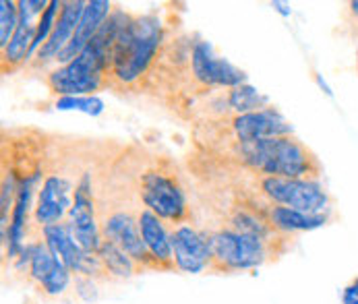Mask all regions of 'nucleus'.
Listing matches in <instances>:
<instances>
[{
  "label": "nucleus",
  "instance_id": "1",
  "mask_svg": "<svg viewBox=\"0 0 358 304\" xmlns=\"http://www.w3.org/2000/svg\"><path fill=\"white\" fill-rule=\"evenodd\" d=\"M238 155L243 164L265 176L294 180H319L321 176V161L294 135L238 143Z\"/></svg>",
  "mask_w": 358,
  "mask_h": 304
},
{
  "label": "nucleus",
  "instance_id": "5",
  "mask_svg": "<svg viewBox=\"0 0 358 304\" xmlns=\"http://www.w3.org/2000/svg\"><path fill=\"white\" fill-rule=\"evenodd\" d=\"M263 195L273 201V205H284L296 211L327 215L329 211V195L319 180H294V178H278L263 176L261 180Z\"/></svg>",
  "mask_w": 358,
  "mask_h": 304
},
{
  "label": "nucleus",
  "instance_id": "26",
  "mask_svg": "<svg viewBox=\"0 0 358 304\" xmlns=\"http://www.w3.org/2000/svg\"><path fill=\"white\" fill-rule=\"evenodd\" d=\"M271 6L282 15V17H290L292 15V8H290V4L288 2H280V0H273L271 2Z\"/></svg>",
  "mask_w": 358,
  "mask_h": 304
},
{
  "label": "nucleus",
  "instance_id": "11",
  "mask_svg": "<svg viewBox=\"0 0 358 304\" xmlns=\"http://www.w3.org/2000/svg\"><path fill=\"white\" fill-rule=\"evenodd\" d=\"M42 174L34 172L29 176H25L19 182L17 189V199L10 211V222H8V230L6 234H2V253L8 261H17L21 253L25 251L27 243H25V232H27V213L31 209V197L36 193V187L40 182Z\"/></svg>",
  "mask_w": 358,
  "mask_h": 304
},
{
  "label": "nucleus",
  "instance_id": "3",
  "mask_svg": "<svg viewBox=\"0 0 358 304\" xmlns=\"http://www.w3.org/2000/svg\"><path fill=\"white\" fill-rule=\"evenodd\" d=\"M110 48L96 36L92 44L81 52L73 62L58 66L46 77V85L52 94L66 96H96L108 83Z\"/></svg>",
  "mask_w": 358,
  "mask_h": 304
},
{
  "label": "nucleus",
  "instance_id": "16",
  "mask_svg": "<svg viewBox=\"0 0 358 304\" xmlns=\"http://www.w3.org/2000/svg\"><path fill=\"white\" fill-rule=\"evenodd\" d=\"M327 215H315L296 211L284 205H273L267 209V222L280 234H299V232H313L327 224Z\"/></svg>",
  "mask_w": 358,
  "mask_h": 304
},
{
  "label": "nucleus",
  "instance_id": "15",
  "mask_svg": "<svg viewBox=\"0 0 358 304\" xmlns=\"http://www.w3.org/2000/svg\"><path fill=\"white\" fill-rule=\"evenodd\" d=\"M85 8L83 0H71V2H62V8L58 13L56 25L52 29L48 42L38 50L34 56L38 62H48V60H56V56L62 52V48L71 42V38L75 36V29L79 25L81 13Z\"/></svg>",
  "mask_w": 358,
  "mask_h": 304
},
{
  "label": "nucleus",
  "instance_id": "10",
  "mask_svg": "<svg viewBox=\"0 0 358 304\" xmlns=\"http://www.w3.org/2000/svg\"><path fill=\"white\" fill-rule=\"evenodd\" d=\"M73 199H75V191L69 178L58 174L46 176L42 187L38 189V199L34 205L36 224L40 228H46L50 224L64 222L73 207Z\"/></svg>",
  "mask_w": 358,
  "mask_h": 304
},
{
  "label": "nucleus",
  "instance_id": "9",
  "mask_svg": "<svg viewBox=\"0 0 358 304\" xmlns=\"http://www.w3.org/2000/svg\"><path fill=\"white\" fill-rule=\"evenodd\" d=\"M103 240H110L112 245L120 247L129 254L141 269H157L148 251L141 230H139V215H133L131 211H114L102 219Z\"/></svg>",
  "mask_w": 358,
  "mask_h": 304
},
{
  "label": "nucleus",
  "instance_id": "29",
  "mask_svg": "<svg viewBox=\"0 0 358 304\" xmlns=\"http://www.w3.org/2000/svg\"><path fill=\"white\" fill-rule=\"evenodd\" d=\"M357 64H358V52H357Z\"/></svg>",
  "mask_w": 358,
  "mask_h": 304
},
{
  "label": "nucleus",
  "instance_id": "24",
  "mask_svg": "<svg viewBox=\"0 0 358 304\" xmlns=\"http://www.w3.org/2000/svg\"><path fill=\"white\" fill-rule=\"evenodd\" d=\"M19 27V6L13 0L0 2V50L8 46L13 34Z\"/></svg>",
  "mask_w": 358,
  "mask_h": 304
},
{
  "label": "nucleus",
  "instance_id": "12",
  "mask_svg": "<svg viewBox=\"0 0 358 304\" xmlns=\"http://www.w3.org/2000/svg\"><path fill=\"white\" fill-rule=\"evenodd\" d=\"M232 131L238 143H257L275 137L292 135V124L275 110L267 108L253 114H241L232 118Z\"/></svg>",
  "mask_w": 358,
  "mask_h": 304
},
{
  "label": "nucleus",
  "instance_id": "8",
  "mask_svg": "<svg viewBox=\"0 0 358 304\" xmlns=\"http://www.w3.org/2000/svg\"><path fill=\"white\" fill-rule=\"evenodd\" d=\"M172 234V254H174V269L191 275H199L213 265L211 251V234L201 230L178 224L170 230Z\"/></svg>",
  "mask_w": 358,
  "mask_h": 304
},
{
  "label": "nucleus",
  "instance_id": "2",
  "mask_svg": "<svg viewBox=\"0 0 358 304\" xmlns=\"http://www.w3.org/2000/svg\"><path fill=\"white\" fill-rule=\"evenodd\" d=\"M159 42L162 25L154 15L133 17L110 50L108 75L122 85L135 83L152 64Z\"/></svg>",
  "mask_w": 358,
  "mask_h": 304
},
{
  "label": "nucleus",
  "instance_id": "23",
  "mask_svg": "<svg viewBox=\"0 0 358 304\" xmlns=\"http://www.w3.org/2000/svg\"><path fill=\"white\" fill-rule=\"evenodd\" d=\"M60 8H62V2H58V0H52L48 2V6H46V10L42 13V17L38 19V31H36V40H34V48H31V56H36L38 50L48 42V38H50L52 29H54V25H56V19H58V13H60Z\"/></svg>",
  "mask_w": 358,
  "mask_h": 304
},
{
  "label": "nucleus",
  "instance_id": "22",
  "mask_svg": "<svg viewBox=\"0 0 358 304\" xmlns=\"http://www.w3.org/2000/svg\"><path fill=\"white\" fill-rule=\"evenodd\" d=\"M54 108L60 112L77 110L90 116H100L103 112V100L100 96H66V98H58Z\"/></svg>",
  "mask_w": 358,
  "mask_h": 304
},
{
  "label": "nucleus",
  "instance_id": "6",
  "mask_svg": "<svg viewBox=\"0 0 358 304\" xmlns=\"http://www.w3.org/2000/svg\"><path fill=\"white\" fill-rule=\"evenodd\" d=\"M141 201L145 209L155 213L162 222L185 224L187 197L180 184L159 170H150L141 176Z\"/></svg>",
  "mask_w": 358,
  "mask_h": 304
},
{
  "label": "nucleus",
  "instance_id": "19",
  "mask_svg": "<svg viewBox=\"0 0 358 304\" xmlns=\"http://www.w3.org/2000/svg\"><path fill=\"white\" fill-rule=\"evenodd\" d=\"M228 106L236 112V116L253 114V112L267 110L269 108V98L263 96L251 83H243V85L228 92Z\"/></svg>",
  "mask_w": 358,
  "mask_h": 304
},
{
  "label": "nucleus",
  "instance_id": "18",
  "mask_svg": "<svg viewBox=\"0 0 358 304\" xmlns=\"http://www.w3.org/2000/svg\"><path fill=\"white\" fill-rule=\"evenodd\" d=\"M98 254L102 259V265L103 269H106V273H108V277L127 280V277H133L141 269L120 247L112 245L110 240H103Z\"/></svg>",
  "mask_w": 358,
  "mask_h": 304
},
{
  "label": "nucleus",
  "instance_id": "7",
  "mask_svg": "<svg viewBox=\"0 0 358 304\" xmlns=\"http://www.w3.org/2000/svg\"><path fill=\"white\" fill-rule=\"evenodd\" d=\"M66 224L75 236V240L90 253H98L103 243L102 224L96 215V201L92 193V178L83 174L79 184L75 187V199L69 211Z\"/></svg>",
  "mask_w": 358,
  "mask_h": 304
},
{
  "label": "nucleus",
  "instance_id": "13",
  "mask_svg": "<svg viewBox=\"0 0 358 304\" xmlns=\"http://www.w3.org/2000/svg\"><path fill=\"white\" fill-rule=\"evenodd\" d=\"M114 4L108 0H90L85 2V8L81 13L79 25L75 29V36L71 38V42L62 48V52L56 56V62L60 64H69L73 62L81 52L85 50L92 40L98 36V31L102 29V25L106 23V19L112 15Z\"/></svg>",
  "mask_w": 358,
  "mask_h": 304
},
{
  "label": "nucleus",
  "instance_id": "21",
  "mask_svg": "<svg viewBox=\"0 0 358 304\" xmlns=\"http://www.w3.org/2000/svg\"><path fill=\"white\" fill-rule=\"evenodd\" d=\"M215 60L217 56L213 54V46L209 42H197L193 46L191 52V71H193V77L207 87H213V66H215Z\"/></svg>",
  "mask_w": 358,
  "mask_h": 304
},
{
  "label": "nucleus",
  "instance_id": "20",
  "mask_svg": "<svg viewBox=\"0 0 358 304\" xmlns=\"http://www.w3.org/2000/svg\"><path fill=\"white\" fill-rule=\"evenodd\" d=\"M60 265V261L48 251L44 243H29V265H27V275L29 280L40 286L52 271Z\"/></svg>",
  "mask_w": 358,
  "mask_h": 304
},
{
  "label": "nucleus",
  "instance_id": "25",
  "mask_svg": "<svg viewBox=\"0 0 358 304\" xmlns=\"http://www.w3.org/2000/svg\"><path fill=\"white\" fill-rule=\"evenodd\" d=\"M342 304H358V277H355L348 286L342 290Z\"/></svg>",
  "mask_w": 358,
  "mask_h": 304
},
{
  "label": "nucleus",
  "instance_id": "4",
  "mask_svg": "<svg viewBox=\"0 0 358 304\" xmlns=\"http://www.w3.org/2000/svg\"><path fill=\"white\" fill-rule=\"evenodd\" d=\"M211 251L213 271H251L267 261L269 243L251 234L236 232L232 228H224L211 234Z\"/></svg>",
  "mask_w": 358,
  "mask_h": 304
},
{
  "label": "nucleus",
  "instance_id": "14",
  "mask_svg": "<svg viewBox=\"0 0 358 304\" xmlns=\"http://www.w3.org/2000/svg\"><path fill=\"white\" fill-rule=\"evenodd\" d=\"M139 230L143 236V243L154 259L155 267L162 271L174 269V254H172V234L164 226V222L152 213L150 209H143L139 213Z\"/></svg>",
  "mask_w": 358,
  "mask_h": 304
},
{
  "label": "nucleus",
  "instance_id": "28",
  "mask_svg": "<svg viewBox=\"0 0 358 304\" xmlns=\"http://www.w3.org/2000/svg\"><path fill=\"white\" fill-rule=\"evenodd\" d=\"M348 8H350V13H352V15H357V17H358V0H352V2H348Z\"/></svg>",
  "mask_w": 358,
  "mask_h": 304
},
{
  "label": "nucleus",
  "instance_id": "27",
  "mask_svg": "<svg viewBox=\"0 0 358 304\" xmlns=\"http://www.w3.org/2000/svg\"><path fill=\"white\" fill-rule=\"evenodd\" d=\"M315 81H317V85H319V87H321V89H323V92H325V94L329 96V98L334 96V92H331V87H329V85L325 83V79H321V75H317V73H315Z\"/></svg>",
  "mask_w": 358,
  "mask_h": 304
},
{
  "label": "nucleus",
  "instance_id": "17",
  "mask_svg": "<svg viewBox=\"0 0 358 304\" xmlns=\"http://www.w3.org/2000/svg\"><path fill=\"white\" fill-rule=\"evenodd\" d=\"M36 31H38V21H27V19H19V27L13 34L10 42L6 48L0 50L2 58V73H10L15 68H19L21 64H25L31 58V48H34V40H36Z\"/></svg>",
  "mask_w": 358,
  "mask_h": 304
}]
</instances>
